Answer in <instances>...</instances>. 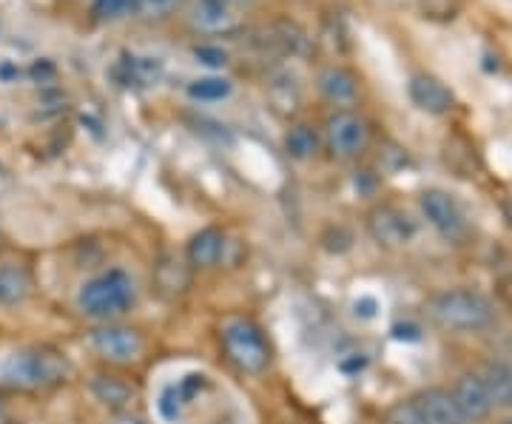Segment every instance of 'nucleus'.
<instances>
[{
	"mask_svg": "<svg viewBox=\"0 0 512 424\" xmlns=\"http://www.w3.org/2000/svg\"><path fill=\"white\" fill-rule=\"evenodd\" d=\"M137 305V282L123 268H109L89 282H83L77 294V308L89 319L109 322L114 316L128 314Z\"/></svg>",
	"mask_w": 512,
	"mask_h": 424,
	"instance_id": "f257e3e1",
	"label": "nucleus"
},
{
	"mask_svg": "<svg viewBox=\"0 0 512 424\" xmlns=\"http://www.w3.org/2000/svg\"><path fill=\"white\" fill-rule=\"evenodd\" d=\"M430 319L444 331L478 333L495 322V305L481 291L453 288L430 299Z\"/></svg>",
	"mask_w": 512,
	"mask_h": 424,
	"instance_id": "f03ea898",
	"label": "nucleus"
},
{
	"mask_svg": "<svg viewBox=\"0 0 512 424\" xmlns=\"http://www.w3.org/2000/svg\"><path fill=\"white\" fill-rule=\"evenodd\" d=\"M66 376H69V362L63 353L52 348L15 351L0 362V382L18 390L52 388L66 382Z\"/></svg>",
	"mask_w": 512,
	"mask_h": 424,
	"instance_id": "7ed1b4c3",
	"label": "nucleus"
},
{
	"mask_svg": "<svg viewBox=\"0 0 512 424\" xmlns=\"http://www.w3.org/2000/svg\"><path fill=\"white\" fill-rule=\"evenodd\" d=\"M222 345L228 359L237 365L242 373L259 376L271 365V348L265 333L256 328L251 319H228L222 325Z\"/></svg>",
	"mask_w": 512,
	"mask_h": 424,
	"instance_id": "20e7f679",
	"label": "nucleus"
},
{
	"mask_svg": "<svg viewBox=\"0 0 512 424\" xmlns=\"http://www.w3.org/2000/svg\"><path fill=\"white\" fill-rule=\"evenodd\" d=\"M325 146L336 160H356L370 146V126L353 109H336L325 120Z\"/></svg>",
	"mask_w": 512,
	"mask_h": 424,
	"instance_id": "39448f33",
	"label": "nucleus"
},
{
	"mask_svg": "<svg viewBox=\"0 0 512 424\" xmlns=\"http://www.w3.org/2000/svg\"><path fill=\"white\" fill-rule=\"evenodd\" d=\"M419 205L424 220L439 231V237L450 242L464 240V234H467V217H464V211H461V205L456 203L453 194H447L441 188H427L421 194Z\"/></svg>",
	"mask_w": 512,
	"mask_h": 424,
	"instance_id": "423d86ee",
	"label": "nucleus"
},
{
	"mask_svg": "<svg viewBox=\"0 0 512 424\" xmlns=\"http://www.w3.org/2000/svg\"><path fill=\"white\" fill-rule=\"evenodd\" d=\"M89 345L97 356H103L109 362H134L146 351L143 333L126 328V325H111V322L89 333Z\"/></svg>",
	"mask_w": 512,
	"mask_h": 424,
	"instance_id": "0eeeda50",
	"label": "nucleus"
},
{
	"mask_svg": "<svg viewBox=\"0 0 512 424\" xmlns=\"http://www.w3.org/2000/svg\"><path fill=\"white\" fill-rule=\"evenodd\" d=\"M367 231L384 248H402L416 240L419 222L396 205H379L367 214Z\"/></svg>",
	"mask_w": 512,
	"mask_h": 424,
	"instance_id": "6e6552de",
	"label": "nucleus"
},
{
	"mask_svg": "<svg viewBox=\"0 0 512 424\" xmlns=\"http://www.w3.org/2000/svg\"><path fill=\"white\" fill-rule=\"evenodd\" d=\"M316 92L322 94L330 106H336V109H350V106L359 103L362 86H359V77L350 72V69L330 63V66L316 72Z\"/></svg>",
	"mask_w": 512,
	"mask_h": 424,
	"instance_id": "1a4fd4ad",
	"label": "nucleus"
},
{
	"mask_svg": "<svg viewBox=\"0 0 512 424\" xmlns=\"http://www.w3.org/2000/svg\"><path fill=\"white\" fill-rule=\"evenodd\" d=\"M450 393H453V402H456L458 413L464 416L467 424L487 422L493 416V399L484 390V385H481V379H478L476 373H461Z\"/></svg>",
	"mask_w": 512,
	"mask_h": 424,
	"instance_id": "9d476101",
	"label": "nucleus"
},
{
	"mask_svg": "<svg viewBox=\"0 0 512 424\" xmlns=\"http://www.w3.org/2000/svg\"><path fill=\"white\" fill-rule=\"evenodd\" d=\"M407 94H410V100H413L416 109L427 111V114H436V117L450 114V111L456 109V94H453V89H447L439 77H433V74H413L410 83H407Z\"/></svg>",
	"mask_w": 512,
	"mask_h": 424,
	"instance_id": "9b49d317",
	"label": "nucleus"
},
{
	"mask_svg": "<svg viewBox=\"0 0 512 424\" xmlns=\"http://www.w3.org/2000/svg\"><path fill=\"white\" fill-rule=\"evenodd\" d=\"M188 23L205 32V35H222V32H234L239 23V15L234 9H228L220 0H188Z\"/></svg>",
	"mask_w": 512,
	"mask_h": 424,
	"instance_id": "f8f14e48",
	"label": "nucleus"
},
{
	"mask_svg": "<svg viewBox=\"0 0 512 424\" xmlns=\"http://www.w3.org/2000/svg\"><path fill=\"white\" fill-rule=\"evenodd\" d=\"M413 405L419 410L424 424H467L458 413L453 393L444 388H427L413 396Z\"/></svg>",
	"mask_w": 512,
	"mask_h": 424,
	"instance_id": "ddd939ff",
	"label": "nucleus"
},
{
	"mask_svg": "<svg viewBox=\"0 0 512 424\" xmlns=\"http://www.w3.org/2000/svg\"><path fill=\"white\" fill-rule=\"evenodd\" d=\"M92 393L100 405H106L114 413H126L131 402L137 399V388L126 382L123 376H109V373H97L92 379Z\"/></svg>",
	"mask_w": 512,
	"mask_h": 424,
	"instance_id": "4468645a",
	"label": "nucleus"
},
{
	"mask_svg": "<svg viewBox=\"0 0 512 424\" xmlns=\"http://www.w3.org/2000/svg\"><path fill=\"white\" fill-rule=\"evenodd\" d=\"M32 294V271L18 262L0 265V308L23 305Z\"/></svg>",
	"mask_w": 512,
	"mask_h": 424,
	"instance_id": "2eb2a0df",
	"label": "nucleus"
},
{
	"mask_svg": "<svg viewBox=\"0 0 512 424\" xmlns=\"http://www.w3.org/2000/svg\"><path fill=\"white\" fill-rule=\"evenodd\" d=\"M208 385V379L200 376V373H191V376H185L180 379L177 385H171V388L163 390V396H160V413H163L165 419H180L183 416V410L194 399H197V393Z\"/></svg>",
	"mask_w": 512,
	"mask_h": 424,
	"instance_id": "dca6fc26",
	"label": "nucleus"
},
{
	"mask_svg": "<svg viewBox=\"0 0 512 424\" xmlns=\"http://www.w3.org/2000/svg\"><path fill=\"white\" fill-rule=\"evenodd\" d=\"M476 376L490 393L495 407H512V365L501 359H490L476 370Z\"/></svg>",
	"mask_w": 512,
	"mask_h": 424,
	"instance_id": "f3484780",
	"label": "nucleus"
},
{
	"mask_svg": "<svg viewBox=\"0 0 512 424\" xmlns=\"http://www.w3.org/2000/svg\"><path fill=\"white\" fill-rule=\"evenodd\" d=\"M222 254H225V237L220 228H202L188 242V262L194 268H214L220 265Z\"/></svg>",
	"mask_w": 512,
	"mask_h": 424,
	"instance_id": "a211bd4d",
	"label": "nucleus"
},
{
	"mask_svg": "<svg viewBox=\"0 0 512 424\" xmlns=\"http://www.w3.org/2000/svg\"><path fill=\"white\" fill-rule=\"evenodd\" d=\"M163 74V66L157 57H140V55H123V60L117 63V77L131 86V83H140V86H151L157 83Z\"/></svg>",
	"mask_w": 512,
	"mask_h": 424,
	"instance_id": "6ab92c4d",
	"label": "nucleus"
},
{
	"mask_svg": "<svg viewBox=\"0 0 512 424\" xmlns=\"http://www.w3.org/2000/svg\"><path fill=\"white\" fill-rule=\"evenodd\" d=\"M285 151L293 160L308 163L319 154V134L308 123H293L291 129L285 131Z\"/></svg>",
	"mask_w": 512,
	"mask_h": 424,
	"instance_id": "aec40b11",
	"label": "nucleus"
},
{
	"mask_svg": "<svg viewBox=\"0 0 512 424\" xmlns=\"http://www.w3.org/2000/svg\"><path fill=\"white\" fill-rule=\"evenodd\" d=\"M185 92L197 103H220V100L231 97L234 83L228 77H200V80H191Z\"/></svg>",
	"mask_w": 512,
	"mask_h": 424,
	"instance_id": "412c9836",
	"label": "nucleus"
},
{
	"mask_svg": "<svg viewBox=\"0 0 512 424\" xmlns=\"http://www.w3.org/2000/svg\"><path fill=\"white\" fill-rule=\"evenodd\" d=\"M188 0H137L134 6V18L143 23H163V20L174 18Z\"/></svg>",
	"mask_w": 512,
	"mask_h": 424,
	"instance_id": "4be33fe9",
	"label": "nucleus"
},
{
	"mask_svg": "<svg viewBox=\"0 0 512 424\" xmlns=\"http://www.w3.org/2000/svg\"><path fill=\"white\" fill-rule=\"evenodd\" d=\"M137 0H92V12L97 20H120L134 18Z\"/></svg>",
	"mask_w": 512,
	"mask_h": 424,
	"instance_id": "5701e85b",
	"label": "nucleus"
},
{
	"mask_svg": "<svg viewBox=\"0 0 512 424\" xmlns=\"http://www.w3.org/2000/svg\"><path fill=\"white\" fill-rule=\"evenodd\" d=\"M194 57H197V63L208 66V69H214V72L231 66V55L222 49L220 43H200V46H194Z\"/></svg>",
	"mask_w": 512,
	"mask_h": 424,
	"instance_id": "b1692460",
	"label": "nucleus"
},
{
	"mask_svg": "<svg viewBox=\"0 0 512 424\" xmlns=\"http://www.w3.org/2000/svg\"><path fill=\"white\" fill-rule=\"evenodd\" d=\"M55 66H52V63H49V60H40V63H35V66H32V77H35V80H43V77H49V80H55Z\"/></svg>",
	"mask_w": 512,
	"mask_h": 424,
	"instance_id": "393cba45",
	"label": "nucleus"
},
{
	"mask_svg": "<svg viewBox=\"0 0 512 424\" xmlns=\"http://www.w3.org/2000/svg\"><path fill=\"white\" fill-rule=\"evenodd\" d=\"M373 308H376V302H373V299H362V302H356V316H365V319H370V316H373Z\"/></svg>",
	"mask_w": 512,
	"mask_h": 424,
	"instance_id": "a878e982",
	"label": "nucleus"
},
{
	"mask_svg": "<svg viewBox=\"0 0 512 424\" xmlns=\"http://www.w3.org/2000/svg\"><path fill=\"white\" fill-rule=\"evenodd\" d=\"M220 3H225L228 9H234V12H239V9H248V6H254L256 0H220Z\"/></svg>",
	"mask_w": 512,
	"mask_h": 424,
	"instance_id": "bb28decb",
	"label": "nucleus"
},
{
	"mask_svg": "<svg viewBox=\"0 0 512 424\" xmlns=\"http://www.w3.org/2000/svg\"><path fill=\"white\" fill-rule=\"evenodd\" d=\"M111 424H143L137 416H131V413H117V419Z\"/></svg>",
	"mask_w": 512,
	"mask_h": 424,
	"instance_id": "cd10ccee",
	"label": "nucleus"
},
{
	"mask_svg": "<svg viewBox=\"0 0 512 424\" xmlns=\"http://www.w3.org/2000/svg\"><path fill=\"white\" fill-rule=\"evenodd\" d=\"M0 424H9V410H6V402L0 399Z\"/></svg>",
	"mask_w": 512,
	"mask_h": 424,
	"instance_id": "c85d7f7f",
	"label": "nucleus"
},
{
	"mask_svg": "<svg viewBox=\"0 0 512 424\" xmlns=\"http://www.w3.org/2000/svg\"><path fill=\"white\" fill-rule=\"evenodd\" d=\"M498 424H512V416H507V419H501V422Z\"/></svg>",
	"mask_w": 512,
	"mask_h": 424,
	"instance_id": "c756f323",
	"label": "nucleus"
}]
</instances>
